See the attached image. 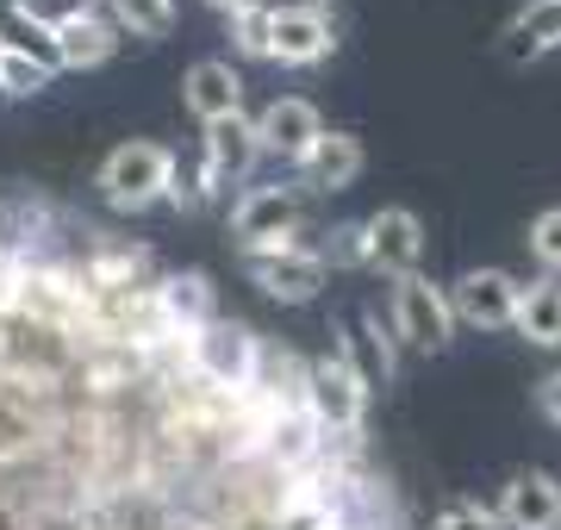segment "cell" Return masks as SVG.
Segmentation results:
<instances>
[{"instance_id":"30","label":"cell","mask_w":561,"mask_h":530,"mask_svg":"<svg viewBox=\"0 0 561 530\" xmlns=\"http://www.w3.org/2000/svg\"><path fill=\"white\" fill-rule=\"evenodd\" d=\"M537 406H542L549 425H561V368H549V375L537 381Z\"/></svg>"},{"instance_id":"17","label":"cell","mask_w":561,"mask_h":530,"mask_svg":"<svg viewBox=\"0 0 561 530\" xmlns=\"http://www.w3.org/2000/svg\"><path fill=\"white\" fill-rule=\"evenodd\" d=\"M362 163H368V157H362L356 131H331V125H324V138L306 150V163H300V187L306 194H343V187L362 175Z\"/></svg>"},{"instance_id":"6","label":"cell","mask_w":561,"mask_h":530,"mask_svg":"<svg viewBox=\"0 0 561 530\" xmlns=\"http://www.w3.org/2000/svg\"><path fill=\"white\" fill-rule=\"evenodd\" d=\"M243 275L280 300V307H306V300H319L324 281H331V268L319 263V250L312 244H280V250H250L243 256Z\"/></svg>"},{"instance_id":"26","label":"cell","mask_w":561,"mask_h":530,"mask_svg":"<svg viewBox=\"0 0 561 530\" xmlns=\"http://www.w3.org/2000/svg\"><path fill=\"white\" fill-rule=\"evenodd\" d=\"M268 25H275V7L231 13V44H238V57H268Z\"/></svg>"},{"instance_id":"13","label":"cell","mask_w":561,"mask_h":530,"mask_svg":"<svg viewBox=\"0 0 561 530\" xmlns=\"http://www.w3.org/2000/svg\"><path fill=\"white\" fill-rule=\"evenodd\" d=\"M500 525L505 530H561V481L542 469H524L500 487Z\"/></svg>"},{"instance_id":"29","label":"cell","mask_w":561,"mask_h":530,"mask_svg":"<svg viewBox=\"0 0 561 530\" xmlns=\"http://www.w3.org/2000/svg\"><path fill=\"white\" fill-rule=\"evenodd\" d=\"M38 20H50V25H62V20H76V13H94V7H106V0H25Z\"/></svg>"},{"instance_id":"28","label":"cell","mask_w":561,"mask_h":530,"mask_svg":"<svg viewBox=\"0 0 561 530\" xmlns=\"http://www.w3.org/2000/svg\"><path fill=\"white\" fill-rule=\"evenodd\" d=\"M437 530H505V525H500V511L481 506V499H449L437 511Z\"/></svg>"},{"instance_id":"7","label":"cell","mask_w":561,"mask_h":530,"mask_svg":"<svg viewBox=\"0 0 561 530\" xmlns=\"http://www.w3.org/2000/svg\"><path fill=\"white\" fill-rule=\"evenodd\" d=\"M256 163H262V143H256V119H250V113L206 125V138H201V182H206L213 200L250 182V169H256Z\"/></svg>"},{"instance_id":"32","label":"cell","mask_w":561,"mask_h":530,"mask_svg":"<svg viewBox=\"0 0 561 530\" xmlns=\"http://www.w3.org/2000/svg\"><path fill=\"white\" fill-rule=\"evenodd\" d=\"M300 7H324V0H300Z\"/></svg>"},{"instance_id":"14","label":"cell","mask_w":561,"mask_h":530,"mask_svg":"<svg viewBox=\"0 0 561 530\" xmlns=\"http://www.w3.org/2000/svg\"><path fill=\"white\" fill-rule=\"evenodd\" d=\"M549 50H561V0H524L518 13L500 25V57L512 69H530Z\"/></svg>"},{"instance_id":"31","label":"cell","mask_w":561,"mask_h":530,"mask_svg":"<svg viewBox=\"0 0 561 530\" xmlns=\"http://www.w3.org/2000/svg\"><path fill=\"white\" fill-rule=\"evenodd\" d=\"M206 7H219L225 20H231V13H250V7H268V0H206Z\"/></svg>"},{"instance_id":"22","label":"cell","mask_w":561,"mask_h":530,"mask_svg":"<svg viewBox=\"0 0 561 530\" xmlns=\"http://www.w3.org/2000/svg\"><path fill=\"white\" fill-rule=\"evenodd\" d=\"M106 13L131 38H169L175 32V0H106Z\"/></svg>"},{"instance_id":"15","label":"cell","mask_w":561,"mask_h":530,"mask_svg":"<svg viewBox=\"0 0 561 530\" xmlns=\"http://www.w3.org/2000/svg\"><path fill=\"white\" fill-rule=\"evenodd\" d=\"M181 101L201 125H219V119H238L243 113V76L231 69V57H201L181 82Z\"/></svg>"},{"instance_id":"20","label":"cell","mask_w":561,"mask_h":530,"mask_svg":"<svg viewBox=\"0 0 561 530\" xmlns=\"http://www.w3.org/2000/svg\"><path fill=\"white\" fill-rule=\"evenodd\" d=\"M119 25H113V13L106 7H94V13H76V20L57 25V50H62V69H101L113 50H119Z\"/></svg>"},{"instance_id":"11","label":"cell","mask_w":561,"mask_h":530,"mask_svg":"<svg viewBox=\"0 0 561 530\" xmlns=\"http://www.w3.org/2000/svg\"><path fill=\"white\" fill-rule=\"evenodd\" d=\"M368 224V268H381V275H419L424 263V219L412 206H381Z\"/></svg>"},{"instance_id":"21","label":"cell","mask_w":561,"mask_h":530,"mask_svg":"<svg viewBox=\"0 0 561 530\" xmlns=\"http://www.w3.org/2000/svg\"><path fill=\"white\" fill-rule=\"evenodd\" d=\"M512 331H518L524 344H537V349H561V281L556 275H542V281L524 287Z\"/></svg>"},{"instance_id":"25","label":"cell","mask_w":561,"mask_h":530,"mask_svg":"<svg viewBox=\"0 0 561 530\" xmlns=\"http://www.w3.org/2000/svg\"><path fill=\"white\" fill-rule=\"evenodd\" d=\"M524 244H530V256H537L542 275H556L561 281V206H549V212L530 219V238H524Z\"/></svg>"},{"instance_id":"12","label":"cell","mask_w":561,"mask_h":530,"mask_svg":"<svg viewBox=\"0 0 561 530\" xmlns=\"http://www.w3.org/2000/svg\"><path fill=\"white\" fill-rule=\"evenodd\" d=\"M337 356L356 368L362 388L381 393L387 381H393V362H400V337H393V325H381V312H356V319L337 331Z\"/></svg>"},{"instance_id":"8","label":"cell","mask_w":561,"mask_h":530,"mask_svg":"<svg viewBox=\"0 0 561 530\" xmlns=\"http://www.w3.org/2000/svg\"><path fill=\"white\" fill-rule=\"evenodd\" d=\"M518 300H524V281L505 275V268H468V275L449 287L456 325H474V331H505L518 319Z\"/></svg>"},{"instance_id":"5","label":"cell","mask_w":561,"mask_h":530,"mask_svg":"<svg viewBox=\"0 0 561 530\" xmlns=\"http://www.w3.org/2000/svg\"><path fill=\"white\" fill-rule=\"evenodd\" d=\"M387 325H393V337L405 349H424V356L449 349V337H456L449 287H437L431 275H400L393 293H387Z\"/></svg>"},{"instance_id":"2","label":"cell","mask_w":561,"mask_h":530,"mask_svg":"<svg viewBox=\"0 0 561 530\" xmlns=\"http://www.w3.org/2000/svg\"><path fill=\"white\" fill-rule=\"evenodd\" d=\"M306 224V187L300 182H262L243 187L238 206H231V244L250 256V250H280L300 244Z\"/></svg>"},{"instance_id":"18","label":"cell","mask_w":561,"mask_h":530,"mask_svg":"<svg viewBox=\"0 0 561 530\" xmlns=\"http://www.w3.org/2000/svg\"><path fill=\"white\" fill-rule=\"evenodd\" d=\"M306 356H294L287 344H262L256 349V375H250V393L268 400L275 412H306Z\"/></svg>"},{"instance_id":"33","label":"cell","mask_w":561,"mask_h":530,"mask_svg":"<svg viewBox=\"0 0 561 530\" xmlns=\"http://www.w3.org/2000/svg\"><path fill=\"white\" fill-rule=\"evenodd\" d=\"M0 101H7V94H0Z\"/></svg>"},{"instance_id":"27","label":"cell","mask_w":561,"mask_h":530,"mask_svg":"<svg viewBox=\"0 0 561 530\" xmlns=\"http://www.w3.org/2000/svg\"><path fill=\"white\" fill-rule=\"evenodd\" d=\"M162 200L175 206V212H206V206H213V194H206V182H201V163L187 169L175 157V175H169V194H162Z\"/></svg>"},{"instance_id":"23","label":"cell","mask_w":561,"mask_h":530,"mask_svg":"<svg viewBox=\"0 0 561 530\" xmlns=\"http://www.w3.org/2000/svg\"><path fill=\"white\" fill-rule=\"evenodd\" d=\"M312 250H319L324 268H368V224L343 219V224H331L324 244H312Z\"/></svg>"},{"instance_id":"9","label":"cell","mask_w":561,"mask_h":530,"mask_svg":"<svg viewBox=\"0 0 561 530\" xmlns=\"http://www.w3.org/2000/svg\"><path fill=\"white\" fill-rule=\"evenodd\" d=\"M337 50V25L324 7H275V25H268V62H287V69H312Z\"/></svg>"},{"instance_id":"24","label":"cell","mask_w":561,"mask_h":530,"mask_svg":"<svg viewBox=\"0 0 561 530\" xmlns=\"http://www.w3.org/2000/svg\"><path fill=\"white\" fill-rule=\"evenodd\" d=\"M50 82H57L50 69L13 57V50H0V94H7V101H32V94H44Z\"/></svg>"},{"instance_id":"4","label":"cell","mask_w":561,"mask_h":530,"mask_svg":"<svg viewBox=\"0 0 561 530\" xmlns=\"http://www.w3.org/2000/svg\"><path fill=\"white\" fill-rule=\"evenodd\" d=\"M256 349L262 337L238 319H213L187 337V375L201 381V388H219V393H243L250 388V375H256Z\"/></svg>"},{"instance_id":"19","label":"cell","mask_w":561,"mask_h":530,"mask_svg":"<svg viewBox=\"0 0 561 530\" xmlns=\"http://www.w3.org/2000/svg\"><path fill=\"white\" fill-rule=\"evenodd\" d=\"M0 50H13V57L38 62L50 76H62V50H57V25L38 20L25 0H0Z\"/></svg>"},{"instance_id":"1","label":"cell","mask_w":561,"mask_h":530,"mask_svg":"<svg viewBox=\"0 0 561 530\" xmlns=\"http://www.w3.org/2000/svg\"><path fill=\"white\" fill-rule=\"evenodd\" d=\"M169 175H175V150H162L150 138H125L119 150H106L94 187L113 212H150L169 194Z\"/></svg>"},{"instance_id":"16","label":"cell","mask_w":561,"mask_h":530,"mask_svg":"<svg viewBox=\"0 0 561 530\" xmlns=\"http://www.w3.org/2000/svg\"><path fill=\"white\" fill-rule=\"evenodd\" d=\"M157 319L175 337H194L201 325H213L219 319V307H213V281H206L201 268H175V275H162L157 281Z\"/></svg>"},{"instance_id":"3","label":"cell","mask_w":561,"mask_h":530,"mask_svg":"<svg viewBox=\"0 0 561 530\" xmlns=\"http://www.w3.org/2000/svg\"><path fill=\"white\" fill-rule=\"evenodd\" d=\"M306 412L319 418V430L331 443H362V418H368V388L356 381V368L331 356H312L306 368Z\"/></svg>"},{"instance_id":"10","label":"cell","mask_w":561,"mask_h":530,"mask_svg":"<svg viewBox=\"0 0 561 530\" xmlns=\"http://www.w3.org/2000/svg\"><path fill=\"white\" fill-rule=\"evenodd\" d=\"M324 138V119H319V106L300 101V94H280V101H268L256 113V143H262V157H280V163H306V150Z\"/></svg>"}]
</instances>
